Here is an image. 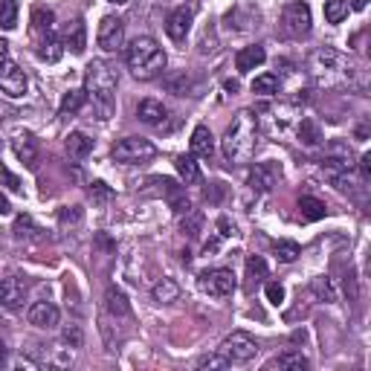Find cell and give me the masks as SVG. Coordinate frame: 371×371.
Masks as SVG:
<instances>
[{
  "label": "cell",
  "instance_id": "1",
  "mask_svg": "<svg viewBox=\"0 0 371 371\" xmlns=\"http://www.w3.org/2000/svg\"><path fill=\"white\" fill-rule=\"evenodd\" d=\"M166 61L168 58H166L163 47L157 44V38H151V35H136L125 47V64L133 79H140V82L157 79L166 70Z\"/></svg>",
  "mask_w": 371,
  "mask_h": 371
},
{
  "label": "cell",
  "instance_id": "2",
  "mask_svg": "<svg viewBox=\"0 0 371 371\" xmlns=\"http://www.w3.org/2000/svg\"><path fill=\"white\" fill-rule=\"evenodd\" d=\"M85 90L87 99H93L96 116L110 119L116 108V70L108 61H90L85 73Z\"/></svg>",
  "mask_w": 371,
  "mask_h": 371
},
{
  "label": "cell",
  "instance_id": "3",
  "mask_svg": "<svg viewBox=\"0 0 371 371\" xmlns=\"http://www.w3.org/2000/svg\"><path fill=\"white\" fill-rule=\"evenodd\" d=\"M256 143H259V119L249 110H241L221 140L224 157L229 163H247L256 154Z\"/></svg>",
  "mask_w": 371,
  "mask_h": 371
},
{
  "label": "cell",
  "instance_id": "4",
  "mask_svg": "<svg viewBox=\"0 0 371 371\" xmlns=\"http://www.w3.org/2000/svg\"><path fill=\"white\" fill-rule=\"evenodd\" d=\"M218 354H221L229 365H244V363H249V360H256L259 342L252 340L247 330H232V334L218 345Z\"/></svg>",
  "mask_w": 371,
  "mask_h": 371
},
{
  "label": "cell",
  "instance_id": "5",
  "mask_svg": "<svg viewBox=\"0 0 371 371\" xmlns=\"http://www.w3.org/2000/svg\"><path fill=\"white\" fill-rule=\"evenodd\" d=\"M157 157V148H154L151 140L145 136H125L113 145V160L116 163H125V166H136V163H148Z\"/></svg>",
  "mask_w": 371,
  "mask_h": 371
},
{
  "label": "cell",
  "instance_id": "6",
  "mask_svg": "<svg viewBox=\"0 0 371 371\" xmlns=\"http://www.w3.org/2000/svg\"><path fill=\"white\" fill-rule=\"evenodd\" d=\"M310 24H314V17H310V6L305 0H290L282 12V27L290 38H305L310 35Z\"/></svg>",
  "mask_w": 371,
  "mask_h": 371
},
{
  "label": "cell",
  "instance_id": "7",
  "mask_svg": "<svg viewBox=\"0 0 371 371\" xmlns=\"http://www.w3.org/2000/svg\"><path fill=\"white\" fill-rule=\"evenodd\" d=\"M96 44H99L105 52H116V50H119L125 44V24H122V17L105 15L99 29H96Z\"/></svg>",
  "mask_w": 371,
  "mask_h": 371
},
{
  "label": "cell",
  "instance_id": "8",
  "mask_svg": "<svg viewBox=\"0 0 371 371\" xmlns=\"http://www.w3.org/2000/svg\"><path fill=\"white\" fill-rule=\"evenodd\" d=\"M235 287H238V282H235V272H232V270L218 267V270L201 272V290L209 293V296H218V299L221 296H229Z\"/></svg>",
  "mask_w": 371,
  "mask_h": 371
},
{
  "label": "cell",
  "instance_id": "9",
  "mask_svg": "<svg viewBox=\"0 0 371 371\" xmlns=\"http://www.w3.org/2000/svg\"><path fill=\"white\" fill-rule=\"evenodd\" d=\"M27 87H29L27 73L17 67L15 61H6L3 67H0V90H3L6 96H12V99H21V96L27 93Z\"/></svg>",
  "mask_w": 371,
  "mask_h": 371
},
{
  "label": "cell",
  "instance_id": "10",
  "mask_svg": "<svg viewBox=\"0 0 371 371\" xmlns=\"http://www.w3.org/2000/svg\"><path fill=\"white\" fill-rule=\"evenodd\" d=\"M27 296V282L21 276H6V279H0V305L15 310V307H21Z\"/></svg>",
  "mask_w": 371,
  "mask_h": 371
},
{
  "label": "cell",
  "instance_id": "11",
  "mask_svg": "<svg viewBox=\"0 0 371 371\" xmlns=\"http://www.w3.org/2000/svg\"><path fill=\"white\" fill-rule=\"evenodd\" d=\"M27 319H29V325L41 328V330H52L58 325V319H61V314H58V307L52 302H35L27 310Z\"/></svg>",
  "mask_w": 371,
  "mask_h": 371
},
{
  "label": "cell",
  "instance_id": "12",
  "mask_svg": "<svg viewBox=\"0 0 371 371\" xmlns=\"http://www.w3.org/2000/svg\"><path fill=\"white\" fill-rule=\"evenodd\" d=\"M191 9L189 6H177L171 15H168V21H166V35L171 38V41H186V35H189V29H191Z\"/></svg>",
  "mask_w": 371,
  "mask_h": 371
},
{
  "label": "cell",
  "instance_id": "13",
  "mask_svg": "<svg viewBox=\"0 0 371 371\" xmlns=\"http://www.w3.org/2000/svg\"><path fill=\"white\" fill-rule=\"evenodd\" d=\"M342 67H345V58L334 47H325V50L314 52V75L317 79H325L330 73H340Z\"/></svg>",
  "mask_w": 371,
  "mask_h": 371
},
{
  "label": "cell",
  "instance_id": "14",
  "mask_svg": "<svg viewBox=\"0 0 371 371\" xmlns=\"http://www.w3.org/2000/svg\"><path fill=\"white\" fill-rule=\"evenodd\" d=\"M166 105L160 99H143L140 105H136V119H140L143 125H151V128H160L166 122Z\"/></svg>",
  "mask_w": 371,
  "mask_h": 371
},
{
  "label": "cell",
  "instance_id": "15",
  "mask_svg": "<svg viewBox=\"0 0 371 371\" xmlns=\"http://www.w3.org/2000/svg\"><path fill=\"white\" fill-rule=\"evenodd\" d=\"M310 363L302 351H284V354L272 357L264 363V371H305Z\"/></svg>",
  "mask_w": 371,
  "mask_h": 371
},
{
  "label": "cell",
  "instance_id": "16",
  "mask_svg": "<svg viewBox=\"0 0 371 371\" xmlns=\"http://www.w3.org/2000/svg\"><path fill=\"white\" fill-rule=\"evenodd\" d=\"M264 58H267V52H264L261 44H249V47L238 50V55H235V70L238 73H252L256 67L264 64Z\"/></svg>",
  "mask_w": 371,
  "mask_h": 371
},
{
  "label": "cell",
  "instance_id": "17",
  "mask_svg": "<svg viewBox=\"0 0 371 371\" xmlns=\"http://www.w3.org/2000/svg\"><path fill=\"white\" fill-rule=\"evenodd\" d=\"M191 154L194 157H203V160H209L214 154V136L206 125H198L191 131Z\"/></svg>",
  "mask_w": 371,
  "mask_h": 371
},
{
  "label": "cell",
  "instance_id": "18",
  "mask_svg": "<svg viewBox=\"0 0 371 371\" xmlns=\"http://www.w3.org/2000/svg\"><path fill=\"white\" fill-rule=\"evenodd\" d=\"M64 47H70L75 55H82L85 52V47H87V29H85V21L82 17H75V21L64 29Z\"/></svg>",
  "mask_w": 371,
  "mask_h": 371
},
{
  "label": "cell",
  "instance_id": "19",
  "mask_svg": "<svg viewBox=\"0 0 371 371\" xmlns=\"http://www.w3.org/2000/svg\"><path fill=\"white\" fill-rule=\"evenodd\" d=\"M15 154L24 160L27 168H35V166H38V140H35L32 133L15 136Z\"/></svg>",
  "mask_w": 371,
  "mask_h": 371
},
{
  "label": "cell",
  "instance_id": "20",
  "mask_svg": "<svg viewBox=\"0 0 371 371\" xmlns=\"http://www.w3.org/2000/svg\"><path fill=\"white\" fill-rule=\"evenodd\" d=\"M64 148H67V154H70V160H85L87 154L93 151V140H90L85 131H73V133L67 136Z\"/></svg>",
  "mask_w": 371,
  "mask_h": 371
},
{
  "label": "cell",
  "instance_id": "21",
  "mask_svg": "<svg viewBox=\"0 0 371 371\" xmlns=\"http://www.w3.org/2000/svg\"><path fill=\"white\" fill-rule=\"evenodd\" d=\"M174 168H177V174L183 177L186 186L201 183V166L194 160V154H180V157H174Z\"/></svg>",
  "mask_w": 371,
  "mask_h": 371
},
{
  "label": "cell",
  "instance_id": "22",
  "mask_svg": "<svg viewBox=\"0 0 371 371\" xmlns=\"http://www.w3.org/2000/svg\"><path fill=\"white\" fill-rule=\"evenodd\" d=\"M151 296H154L157 305H171V302L180 299V284L174 279H160L157 284L151 287Z\"/></svg>",
  "mask_w": 371,
  "mask_h": 371
},
{
  "label": "cell",
  "instance_id": "23",
  "mask_svg": "<svg viewBox=\"0 0 371 371\" xmlns=\"http://www.w3.org/2000/svg\"><path fill=\"white\" fill-rule=\"evenodd\" d=\"M105 307L110 310V314L113 317H128L131 314V305H128V296H125V293L119 290V287H108L105 290Z\"/></svg>",
  "mask_w": 371,
  "mask_h": 371
},
{
  "label": "cell",
  "instance_id": "24",
  "mask_svg": "<svg viewBox=\"0 0 371 371\" xmlns=\"http://www.w3.org/2000/svg\"><path fill=\"white\" fill-rule=\"evenodd\" d=\"M64 55V41L58 35H47L44 41H41V50H38V58H41V61H47V64H55L58 58Z\"/></svg>",
  "mask_w": 371,
  "mask_h": 371
},
{
  "label": "cell",
  "instance_id": "25",
  "mask_svg": "<svg viewBox=\"0 0 371 371\" xmlns=\"http://www.w3.org/2000/svg\"><path fill=\"white\" fill-rule=\"evenodd\" d=\"M299 214H302V221H322L328 209L319 198H310V194H305V198H299Z\"/></svg>",
  "mask_w": 371,
  "mask_h": 371
},
{
  "label": "cell",
  "instance_id": "26",
  "mask_svg": "<svg viewBox=\"0 0 371 371\" xmlns=\"http://www.w3.org/2000/svg\"><path fill=\"white\" fill-rule=\"evenodd\" d=\"M85 102H87V90H85V87H79V90H67V93H64V99H61V105H58V113H61V116H67V113H79V110L85 108Z\"/></svg>",
  "mask_w": 371,
  "mask_h": 371
},
{
  "label": "cell",
  "instance_id": "27",
  "mask_svg": "<svg viewBox=\"0 0 371 371\" xmlns=\"http://www.w3.org/2000/svg\"><path fill=\"white\" fill-rule=\"evenodd\" d=\"M52 21H55V15L50 12V9H44V6H38L35 12H32V32H38V35H50L52 32Z\"/></svg>",
  "mask_w": 371,
  "mask_h": 371
},
{
  "label": "cell",
  "instance_id": "28",
  "mask_svg": "<svg viewBox=\"0 0 371 371\" xmlns=\"http://www.w3.org/2000/svg\"><path fill=\"white\" fill-rule=\"evenodd\" d=\"M348 0H325V21L328 24H342L348 17Z\"/></svg>",
  "mask_w": 371,
  "mask_h": 371
},
{
  "label": "cell",
  "instance_id": "29",
  "mask_svg": "<svg viewBox=\"0 0 371 371\" xmlns=\"http://www.w3.org/2000/svg\"><path fill=\"white\" fill-rule=\"evenodd\" d=\"M299 140H302L305 145H310V148H317V145L322 143L319 125H317L314 119H302V125H299Z\"/></svg>",
  "mask_w": 371,
  "mask_h": 371
},
{
  "label": "cell",
  "instance_id": "30",
  "mask_svg": "<svg viewBox=\"0 0 371 371\" xmlns=\"http://www.w3.org/2000/svg\"><path fill=\"white\" fill-rule=\"evenodd\" d=\"M0 27L6 32L17 27V0H0Z\"/></svg>",
  "mask_w": 371,
  "mask_h": 371
},
{
  "label": "cell",
  "instance_id": "31",
  "mask_svg": "<svg viewBox=\"0 0 371 371\" xmlns=\"http://www.w3.org/2000/svg\"><path fill=\"white\" fill-rule=\"evenodd\" d=\"M249 186L259 189V191H267L272 186V168L270 166H256L249 174Z\"/></svg>",
  "mask_w": 371,
  "mask_h": 371
},
{
  "label": "cell",
  "instance_id": "32",
  "mask_svg": "<svg viewBox=\"0 0 371 371\" xmlns=\"http://www.w3.org/2000/svg\"><path fill=\"white\" fill-rule=\"evenodd\" d=\"M314 293H317V299L319 302H337V287H334V282H330L328 276H319V279H314Z\"/></svg>",
  "mask_w": 371,
  "mask_h": 371
},
{
  "label": "cell",
  "instance_id": "33",
  "mask_svg": "<svg viewBox=\"0 0 371 371\" xmlns=\"http://www.w3.org/2000/svg\"><path fill=\"white\" fill-rule=\"evenodd\" d=\"M252 93H261V96L279 93V75H272V73H261L259 79L252 82Z\"/></svg>",
  "mask_w": 371,
  "mask_h": 371
},
{
  "label": "cell",
  "instance_id": "34",
  "mask_svg": "<svg viewBox=\"0 0 371 371\" xmlns=\"http://www.w3.org/2000/svg\"><path fill=\"white\" fill-rule=\"evenodd\" d=\"M299 256H302V247H299L296 241H279V244H276V259H279V261L290 264V261H296Z\"/></svg>",
  "mask_w": 371,
  "mask_h": 371
},
{
  "label": "cell",
  "instance_id": "35",
  "mask_svg": "<svg viewBox=\"0 0 371 371\" xmlns=\"http://www.w3.org/2000/svg\"><path fill=\"white\" fill-rule=\"evenodd\" d=\"M247 276H249L252 282H264V279H267V264H264L261 256H249V259H247Z\"/></svg>",
  "mask_w": 371,
  "mask_h": 371
},
{
  "label": "cell",
  "instance_id": "36",
  "mask_svg": "<svg viewBox=\"0 0 371 371\" xmlns=\"http://www.w3.org/2000/svg\"><path fill=\"white\" fill-rule=\"evenodd\" d=\"M35 232H38V226L32 224L29 214H17L15 218V238H35Z\"/></svg>",
  "mask_w": 371,
  "mask_h": 371
},
{
  "label": "cell",
  "instance_id": "37",
  "mask_svg": "<svg viewBox=\"0 0 371 371\" xmlns=\"http://www.w3.org/2000/svg\"><path fill=\"white\" fill-rule=\"evenodd\" d=\"M201 226H203V214L201 212H191L189 218L183 221V232H186L189 238H198L201 235Z\"/></svg>",
  "mask_w": 371,
  "mask_h": 371
},
{
  "label": "cell",
  "instance_id": "38",
  "mask_svg": "<svg viewBox=\"0 0 371 371\" xmlns=\"http://www.w3.org/2000/svg\"><path fill=\"white\" fill-rule=\"evenodd\" d=\"M90 198H93V203H108V201L113 198V191H110L102 180H96V183L90 186Z\"/></svg>",
  "mask_w": 371,
  "mask_h": 371
},
{
  "label": "cell",
  "instance_id": "39",
  "mask_svg": "<svg viewBox=\"0 0 371 371\" xmlns=\"http://www.w3.org/2000/svg\"><path fill=\"white\" fill-rule=\"evenodd\" d=\"M64 345H70V348H82V340H85V334H82V328L79 325H70V328H64Z\"/></svg>",
  "mask_w": 371,
  "mask_h": 371
},
{
  "label": "cell",
  "instance_id": "40",
  "mask_svg": "<svg viewBox=\"0 0 371 371\" xmlns=\"http://www.w3.org/2000/svg\"><path fill=\"white\" fill-rule=\"evenodd\" d=\"M264 293H267V302H270V305H282V302H284V287H282L279 282H270V284L264 287Z\"/></svg>",
  "mask_w": 371,
  "mask_h": 371
},
{
  "label": "cell",
  "instance_id": "41",
  "mask_svg": "<svg viewBox=\"0 0 371 371\" xmlns=\"http://www.w3.org/2000/svg\"><path fill=\"white\" fill-rule=\"evenodd\" d=\"M198 368H229V363H226L221 354H209V357H203V360L198 363Z\"/></svg>",
  "mask_w": 371,
  "mask_h": 371
},
{
  "label": "cell",
  "instance_id": "42",
  "mask_svg": "<svg viewBox=\"0 0 371 371\" xmlns=\"http://www.w3.org/2000/svg\"><path fill=\"white\" fill-rule=\"evenodd\" d=\"M0 180H3V183H6L12 191H21V180H17V177H15V174H12L6 166H0Z\"/></svg>",
  "mask_w": 371,
  "mask_h": 371
},
{
  "label": "cell",
  "instance_id": "43",
  "mask_svg": "<svg viewBox=\"0 0 371 371\" xmlns=\"http://www.w3.org/2000/svg\"><path fill=\"white\" fill-rule=\"evenodd\" d=\"M360 171H363V180H371V154L368 151L360 157Z\"/></svg>",
  "mask_w": 371,
  "mask_h": 371
},
{
  "label": "cell",
  "instance_id": "44",
  "mask_svg": "<svg viewBox=\"0 0 371 371\" xmlns=\"http://www.w3.org/2000/svg\"><path fill=\"white\" fill-rule=\"evenodd\" d=\"M9 61V41L6 38H0V67H3Z\"/></svg>",
  "mask_w": 371,
  "mask_h": 371
},
{
  "label": "cell",
  "instance_id": "45",
  "mask_svg": "<svg viewBox=\"0 0 371 371\" xmlns=\"http://www.w3.org/2000/svg\"><path fill=\"white\" fill-rule=\"evenodd\" d=\"M218 229H221V235H224V238H226V235H232V232H235V229H232V224H229L226 218H221V221H218Z\"/></svg>",
  "mask_w": 371,
  "mask_h": 371
},
{
  "label": "cell",
  "instance_id": "46",
  "mask_svg": "<svg viewBox=\"0 0 371 371\" xmlns=\"http://www.w3.org/2000/svg\"><path fill=\"white\" fill-rule=\"evenodd\" d=\"M9 212H12L9 198H6V194H0V214H9Z\"/></svg>",
  "mask_w": 371,
  "mask_h": 371
},
{
  "label": "cell",
  "instance_id": "47",
  "mask_svg": "<svg viewBox=\"0 0 371 371\" xmlns=\"http://www.w3.org/2000/svg\"><path fill=\"white\" fill-rule=\"evenodd\" d=\"M6 357H9V348L3 340H0V365H6Z\"/></svg>",
  "mask_w": 371,
  "mask_h": 371
},
{
  "label": "cell",
  "instance_id": "48",
  "mask_svg": "<svg viewBox=\"0 0 371 371\" xmlns=\"http://www.w3.org/2000/svg\"><path fill=\"white\" fill-rule=\"evenodd\" d=\"M348 6H351V9H357V12H363V9L368 6V0H351Z\"/></svg>",
  "mask_w": 371,
  "mask_h": 371
},
{
  "label": "cell",
  "instance_id": "49",
  "mask_svg": "<svg viewBox=\"0 0 371 371\" xmlns=\"http://www.w3.org/2000/svg\"><path fill=\"white\" fill-rule=\"evenodd\" d=\"M226 90L229 93H238V82H226Z\"/></svg>",
  "mask_w": 371,
  "mask_h": 371
},
{
  "label": "cell",
  "instance_id": "50",
  "mask_svg": "<svg viewBox=\"0 0 371 371\" xmlns=\"http://www.w3.org/2000/svg\"><path fill=\"white\" fill-rule=\"evenodd\" d=\"M108 3H128V0H108Z\"/></svg>",
  "mask_w": 371,
  "mask_h": 371
}]
</instances>
